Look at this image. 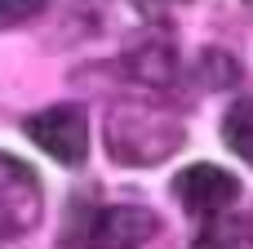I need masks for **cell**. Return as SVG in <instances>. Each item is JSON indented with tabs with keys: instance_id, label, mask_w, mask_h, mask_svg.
<instances>
[{
	"instance_id": "obj_2",
	"label": "cell",
	"mask_w": 253,
	"mask_h": 249,
	"mask_svg": "<svg viewBox=\"0 0 253 249\" xmlns=\"http://www.w3.org/2000/svg\"><path fill=\"white\" fill-rule=\"evenodd\" d=\"M160 232V218L147 205H107V209H89L71 232L62 249H142Z\"/></svg>"
},
{
	"instance_id": "obj_4",
	"label": "cell",
	"mask_w": 253,
	"mask_h": 249,
	"mask_svg": "<svg viewBox=\"0 0 253 249\" xmlns=\"http://www.w3.org/2000/svg\"><path fill=\"white\" fill-rule=\"evenodd\" d=\"M44 214V200H40V178L13 160V156H0V241H13V236H27Z\"/></svg>"
},
{
	"instance_id": "obj_6",
	"label": "cell",
	"mask_w": 253,
	"mask_h": 249,
	"mask_svg": "<svg viewBox=\"0 0 253 249\" xmlns=\"http://www.w3.org/2000/svg\"><path fill=\"white\" fill-rule=\"evenodd\" d=\"M129 71H133L138 85L165 89V85H173V76H178V58H173L169 45H142V49L129 53Z\"/></svg>"
},
{
	"instance_id": "obj_9",
	"label": "cell",
	"mask_w": 253,
	"mask_h": 249,
	"mask_svg": "<svg viewBox=\"0 0 253 249\" xmlns=\"http://www.w3.org/2000/svg\"><path fill=\"white\" fill-rule=\"evenodd\" d=\"M44 4H49V0H0V31L31 22L36 13H44Z\"/></svg>"
},
{
	"instance_id": "obj_3",
	"label": "cell",
	"mask_w": 253,
	"mask_h": 249,
	"mask_svg": "<svg viewBox=\"0 0 253 249\" xmlns=\"http://www.w3.org/2000/svg\"><path fill=\"white\" fill-rule=\"evenodd\" d=\"M27 138L53 156L58 165H80L89 156V125H84V111L76 102H58V107H44L27 120Z\"/></svg>"
},
{
	"instance_id": "obj_1",
	"label": "cell",
	"mask_w": 253,
	"mask_h": 249,
	"mask_svg": "<svg viewBox=\"0 0 253 249\" xmlns=\"http://www.w3.org/2000/svg\"><path fill=\"white\" fill-rule=\"evenodd\" d=\"M182 138L187 129L178 111L165 107L160 98H125L107 111V151L116 165H129V169L160 165L182 147Z\"/></svg>"
},
{
	"instance_id": "obj_7",
	"label": "cell",
	"mask_w": 253,
	"mask_h": 249,
	"mask_svg": "<svg viewBox=\"0 0 253 249\" xmlns=\"http://www.w3.org/2000/svg\"><path fill=\"white\" fill-rule=\"evenodd\" d=\"M245 245H249V218H231V214L205 218V227L191 241V249H245Z\"/></svg>"
},
{
	"instance_id": "obj_8",
	"label": "cell",
	"mask_w": 253,
	"mask_h": 249,
	"mask_svg": "<svg viewBox=\"0 0 253 249\" xmlns=\"http://www.w3.org/2000/svg\"><path fill=\"white\" fill-rule=\"evenodd\" d=\"M222 138H227V147H231L240 160L253 165V98H236V102L227 107V116H222Z\"/></svg>"
},
{
	"instance_id": "obj_5",
	"label": "cell",
	"mask_w": 253,
	"mask_h": 249,
	"mask_svg": "<svg viewBox=\"0 0 253 249\" xmlns=\"http://www.w3.org/2000/svg\"><path fill=\"white\" fill-rule=\"evenodd\" d=\"M173 196L182 200L187 214H200V218H213V214H227L240 196V183L236 174L218 169V165H187L178 178H173Z\"/></svg>"
},
{
	"instance_id": "obj_10",
	"label": "cell",
	"mask_w": 253,
	"mask_h": 249,
	"mask_svg": "<svg viewBox=\"0 0 253 249\" xmlns=\"http://www.w3.org/2000/svg\"><path fill=\"white\" fill-rule=\"evenodd\" d=\"M138 9H160V4H173V0H133Z\"/></svg>"
}]
</instances>
